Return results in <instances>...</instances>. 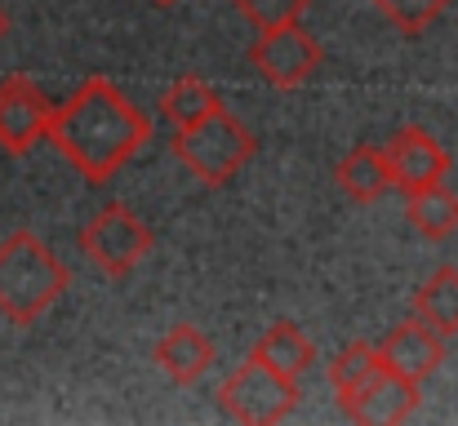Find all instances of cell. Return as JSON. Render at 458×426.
Listing matches in <instances>:
<instances>
[{"instance_id": "1", "label": "cell", "mask_w": 458, "mask_h": 426, "mask_svg": "<svg viewBox=\"0 0 458 426\" xmlns=\"http://www.w3.org/2000/svg\"><path fill=\"white\" fill-rule=\"evenodd\" d=\"M49 142L85 182L107 187L152 142V121L107 76H89L67 103H58Z\"/></svg>"}, {"instance_id": "2", "label": "cell", "mask_w": 458, "mask_h": 426, "mask_svg": "<svg viewBox=\"0 0 458 426\" xmlns=\"http://www.w3.org/2000/svg\"><path fill=\"white\" fill-rule=\"evenodd\" d=\"M67 284L72 276L63 258L36 231H13L0 240V320L13 329H31L67 293Z\"/></svg>"}, {"instance_id": "3", "label": "cell", "mask_w": 458, "mask_h": 426, "mask_svg": "<svg viewBox=\"0 0 458 426\" xmlns=\"http://www.w3.org/2000/svg\"><path fill=\"white\" fill-rule=\"evenodd\" d=\"M259 151V138L227 112L218 107L209 121H200L196 129H174V155L187 164V173H196V182L205 187H223L232 182Z\"/></svg>"}, {"instance_id": "4", "label": "cell", "mask_w": 458, "mask_h": 426, "mask_svg": "<svg viewBox=\"0 0 458 426\" xmlns=\"http://www.w3.org/2000/svg\"><path fill=\"white\" fill-rule=\"evenodd\" d=\"M299 396H303L299 391V378H285L267 360L250 355L218 387V409L245 426H272V422H285L299 409Z\"/></svg>"}, {"instance_id": "5", "label": "cell", "mask_w": 458, "mask_h": 426, "mask_svg": "<svg viewBox=\"0 0 458 426\" xmlns=\"http://www.w3.org/2000/svg\"><path fill=\"white\" fill-rule=\"evenodd\" d=\"M152 245H156L152 227H148L130 205H103V209L85 222V231H81L85 258H89L103 276H112V280H125V276L152 254Z\"/></svg>"}, {"instance_id": "6", "label": "cell", "mask_w": 458, "mask_h": 426, "mask_svg": "<svg viewBox=\"0 0 458 426\" xmlns=\"http://www.w3.org/2000/svg\"><path fill=\"white\" fill-rule=\"evenodd\" d=\"M54 103L31 76H4L0 80V151L4 155H27L36 142L49 138L54 125Z\"/></svg>"}, {"instance_id": "7", "label": "cell", "mask_w": 458, "mask_h": 426, "mask_svg": "<svg viewBox=\"0 0 458 426\" xmlns=\"http://www.w3.org/2000/svg\"><path fill=\"white\" fill-rule=\"evenodd\" d=\"M250 67L272 89H299L320 67V45H316V36H307L299 22L294 27H276V31H259V40L250 45Z\"/></svg>"}, {"instance_id": "8", "label": "cell", "mask_w": 458, "mask_h": 426, "mask_svg": "<svg viewBox=\"0 0 458 426\" xmlns=\"http://www.w3.org/2000/svg\"><path fill=\"white\" fill-rule=\"evenodd\" d=\"M423 382H410V378H401L396 369H387V360H383V369L356 391V396H347L338 409L352 418V422H405V418H414L419 413V405H423V391H419Z\"/></svg>"}, {"instance_id": "9", "label": "cell", "mask_w": 458, "mask_h": 426, "mask_svg": "<svg viewBox=\"0 0 458 426\" xmlns=\"http://www.w3.org/2000/svg\"><path fill=\"white\" fill-rule=\"evenodd\" d=\"M383 151H387V164H392V178H396L401 196H410L419 187H432V182H445V173H450V151L419 125L396 129Z\"/></svg>"}, {"instance_id": "10", "label": "cell", "mask_w": 458, "mask_h": 426, "mask_svg": "<svg viewBox=\"0 0 458 426\" xmlns=\"http://www.w3.org/2000/svg\"><path fill=\"white\" fill-rule=\"evenodd\" d=\"M378 351H383L387 369H396L401 378L428 382V378L445 364V333H437L428 320L414 315V320L396 324V329L378 342Z\"/></svg>"}, {"instance_id": "11", "label": "cell", "mask_w": 458, "mask_h": 426, "mask_svg": "<svg viewBox=\"0 0 458 426\" xmlns=\"http://www.w3.org/2000/svg\"><path fill=\"white\" fill-rule=\"evenodd\" d=\"M156 364L178 382V387H196L209 364H214V342L196 329V324H174L160 342H156Z\"/></svg>"}, {"instance_id": "12", "label": "cell", "mask_w": 458, "mask_h": 426, "mask_svg": "<svg viewBox=\"0 0 458 426\" xmlns=\"http://www.w3.org/2000/svg\"><path fill=\"white\" fill-rule=\"evenodd\" d=\"M334 178H338L343 196H347V200H356V205H374V200H383V196L396 187V178H392V164H387V151H383V146H352V151L338 160Z\"/></svg>"}, {"instance_id": "13", "label": "cell", "mask_w": 458, "mask_h": 426, "mask_svg": "<svg viewBox=\"0 0 458 426\" xmlns=\"http://www.w3.org/2000/svg\"><path fill=\"white\" fill-rule=\"evenodd\" d=\"M250 355L267 360V364H272L276 373H285V378H303V373H311V364H316V347H311V338H307L294 320H276V324L254 342Z\"/></svg>"}, {"instance_id": "14", "label": "cell", "mask_w": 458, "mask_h": 426, "mask_svg": "<svg viewBox=\"0 0 458 426\" xmlns=\"http://www.w3.org/2000/svg\"><path fill=\"white\" fill-rule=\"evenodd\" d=\"M405 213H410V222H414V231L423 240H450L458 231V196L445 182L410 191L405 196Z\"/></svg>"}, {"instance_id": "15", "label": "cell", "mask_w": 458, "mask_h": 426, "mask_svg": "<svg viewBox=\"0 0 458 426\" xmlns=\"http://www.w3.org/2000/svg\"><path fill=\"white\" fill-rule=\"evenodd\" d=\"M218 107H223L218 94H214L209 80H200V76H178V80L165 89V98H160V116H165L174 129H196V125L209 121Z\"/></svg>"}, {"instance_id": "16", "label": "cell", "mask_w": 458, "mask_h": 426, "mask_svg": "<svg viewBox=\"0 0 458 426\" xmlns=\"http://www.w3.org/2000/svg\"><path fill=\"white\" fill-rule=\"evenodd\" d=\"M414 315L437 333L458 338V267H437V276L414 293Z\"/></svg>"}, {"instance_id": "17", "label": "cell", "mask_w": 458, "mask_h": 426, "mask_svg": "<svg viewBox=\"0 0 458 426\" xmlns=\"http://www.w3.org/2000/svg\"><path fill=\"white\" fill-rule=\"evenodd\" d=\"M378 369H383V351H378V347H369V342H352V347H343V351L334 355V364H329V382H334L338 405H343L347 396H356Z\"/></svg>"}, {"instance_id": "18", "label": "cell", "mask_w": 458, "mask_h": 426, "mask_svg": "<svg viewBox=\"0 0 458 426\" xmlns=\"http://www.w3.org/2000/svg\"><path fill=\"white\" fill-rule=\"evenodd\" d=\"M374 4H378V13H383L396 31H405V36L428 31V27L450 9V0H374Z\"/></svg>"}, {"instance_id": "19", "label": "cell", "mask_w": 458, "mask_h": 426, "mask_svg": "<svg viewBox=\"0 0 458 426\" xmlns=\"http://www.w3.org/2000/svg\"><path fill=\"white\" fill-rule=\"evenodd\" d=\"M232 4L241 9V18H245L254 31H276V27L303 22L311 0H232Z\"/></svg>"}, {"instance_id": "20", "label": "cell", "mask_w": 458, "mask_h": 426, "mask_svg": "<svg viewBox=\"0 0 458 426\" xmlns=\"http://www.w3.org/2000/svg\"><path fill=\"white\" fill-rule=\"evenodd\" d=\"M9 36V18H4V9H0V40Z\"/></svg>"}, {"instance_id": "21", "label": "cell", "mask_w": 458, "mask_h": 426, "mask_svg": "<svg viewBox=\"0 0 458 426\" xmlns=\"http://www.w3.org/2000/svg\"><path fill=\"white\" fill-rule=\"evenodd\" d=\"M152 4H160V9H169V4H178V0H152Z\"/></svg>"}]
</instances>
